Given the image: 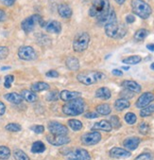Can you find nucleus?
Instances as JSON below:
<instances>
[{
	"label": "nucleus",
	"mask_w": 154,
	"mask_h": 160,
	"mask_svg": "<svg viewBox=\"0 0 154 160\" xmlns=\"http://www.w3.org/2000/svg\"><path fill=\"white\" fill-rule=\"evenodd\" d=\"M110 10L111 7L109 0H94L89 10V15L91 17H96L99 21L107 15Z\"/></svg>",
	"instance_id": "1"
},
{
	"label": "nucleus",
	"mask_w": 154,
	"mask_h": 160,
	"mask_svg": "<svg viewBox=\"0 0 154 160\" xmlns=\"http://www.w3.org/2000/svg\"><path fill=\"white\" fill-rule=\"evenodd\" d=\"M85 109V102L81 98H77L72 101H69L63 106V112L71 117L79 116L84 112Z\"/></svg>",
	"instance_id": "2"
},
{
	"label": "nucleus",
	"mask_w": 154,
	"mask_h": 160,
	"mask_svg": "<svg viewBox=\"0 0 154 160\" xmlns=\"http://www.w3.org/2000/svg\"><path fill=\"white\" fill-rule=\"evenodd\" d=\"M105 33L110 38L120 39L126 35L127 28L124 24H119L115 21L105 25Z\"/></svg>",
	"instance_id": "3"
},
{
	"label": "nucleus",
	"mask_w": 154,
	"mask_h": 160,
	"mask_svg": "<svg viewBox=\"0 0 154 160\" xmlns=\"http://www.w3.org/2000/svg\"><path fill=\"white\" fill-rule=\"evenodd\" d=\"M132 10L134 14L142 19H147L152 12L151 7L144 0H132Z\"/></svg>",
	"instance_id": "4"
},
{
	"label": "nucleus",
	"mask_w": 154,
	"mask_h": 160,
	"mask_svg": "<svg viewBox=\"0 0 154 160\" xmlns=\"http://www.w3.org/2000/svg\"><path fill=\"white\" fill-rule=\"evenodd\" d=\"M105 78H106V75L104 73L99 72V71L83 72V73H79L77 76L78 81L85 85H91L93 83H96L98 82L104 80Z\"/></svg>",
	"instance_id": "5"
},
{
	"label": "nucleus",
	"mask_w": 154,
	"mask_h": 160,
	"mask_svg": "<svg viewBox=\"0 0 154 160\" xmlns=\"http://www.w3.org/2000/svg\"><path fill=\"white\" fill-rule=\"evenodd\" d=\"M90 43V35L87 32L78 34L73 41V49L77 52H81L87 49Z\"/></svg>",
	"instance_id": "6"
},
{
	"label": "nucleus",
	"mask_w": 154,
	"mask_h": 160,
	"mask_svg": "<svg viewBox=\"0 0 154 160\" xmlns=\"http://www.w3.org/2000/svg\"><path fill=\"white\" fill-rule=\"evenodd\" d=\"M66 160H91L90 153L84 149L67 150L65 153Z\"/></svg>",
	"instance_id": "7"
},
{
	"label": "nucleus",
	"mask_w": 154,
	"mask_h": 160,
	"mask_svg": "<svg viewBox=\"0 0 154 160\" xmlns=\"http://www.w3.org/2000/svg\"><path fill=\"white\" fill-rule=\"evenodd\" d=\"M43 20L42 16L39 15V14H34V15H31L27 18H26L22 24H21V27L23 28V30L25 32H30V31H32L35 28V26L37 24H40V22Z\"/></svg>",
	"instance_id": "8"
},
{
	"label": "nucleus",
	"mask_w": 154,
	"mask_h": 160,
	"mask_svg": "<svg viewBox=\"0 0 154 160\" xmlns=\"http://www.w3.org/2000/svg\"><path fill=\"white\" fill-rule=\"evenodd\" d=\"M81 142L86 146H93L98 144L101 140V135L95 131L91 133H86L81 136Z\"/></svg>",
	"instance_id": "9"
},
{
	"label": "nucleus",
	"mask_w": 154,
	"mask_h": 160,
	"mask_svg": "<svg viewBox=\"0 0 154 160\" xmlns=\"http://www.w3.org/2000/svg\"><path fill=\"white\" fill-rule=\"evenodd\" d=\"M48 129L54 136H66L68 134L67 127L57 121H50L48 123Z\"/></svg>",
	"instance_id": "10"
},
{
	"label": "nucleus",
	"mask_w": 154,
	"mask_h": 160,
	"mask_svg": "<svg viewBox=\"0 0 154 160\" xmlns=\"http://www.w3.org/2000/svg\"><path fill=\"white\" fill-rule=\"evenodd\" d=\"M18 56L21 60H24V61H32V60H35L37 57L35 50L31 47H28V46L21 47L18 50Z\"/></svg>",
	"instance_id": "11"
},
{
	"label": "nucleus",
	"mask_w": 154,
	"mask_h": 160,
	"mask_svg": "<svg viewBox=\"0 0 154 160\" xmlns=\"http://www.w3.org/2000/svg\"><path fill=\"white\" fill-rule=\"evenodd\" d=\"M153 101H154V94L151 92H146L140 96L135 105L137 108H145L148 106L149 103H151Z\"/></svg>",
	"instance_id": "12"
},
{
	"label": "nucleus",
	"mask_w": 154,
	"mask_h": 160,
	"mask_svg": "<svg viewBox=\"0 0 154 160\" xmlns=\"http://www.w3.org/2000/svg\"><path fill=\"white\" fill-rule=\"evenodd\" d=\"M46 139L48 143H50L53 146H63L70 142V138L67 136H54V135H48L46 137Z\"/></svg>",
	"instance_id": "13"
},
{
	"label": "nucleus",
	"mask_w": 154,
	"mask_h": 160,
	"mask_svg": "<svg viewBox=\"0 0 154 160\" xmlns=\"http://www.w3.org/2000/svg\"><path fill=\"white\" fill-rule=\"evenodd\" d=\"M132 153L128 150L118 148V147H114L110 151V156L113 158H127L130 157Z\"/></svg>",
	"instance_id": "14"
},
{
	"label": "nucleus",
	"mask_w": 154,
	"mask_h": 160,
	"mask_svg": "<svg viewBox=\"0 0 154 160\" xmlns=\"http://www.w3.org/2000/svg\"><path fill=\"white\" fill-rule=\"evenodd\" d=\"M81 93L76 92V91H68V90H64L60 93V98L64 102H69L77 98H80Z\"/></svg>",
	"instance_id": "15"
},
{
	"label": "nucleus",
	"mask_w": 154,
	"mask_h": 160,
	"mask_svg": "<svg viewBox=\"0 0 154 160\" xmlns=\"http://www.w3.org/2000/svg\"><path fill=\"white\" fill-rule=\"evenodd\" d=\"M140 138H137V137H131V138H128L124 140L123 142V145L124 147L130 151H134L137 149V147L139 146L140 144Z\"/></svg>",
	"instance_id": "16"
},
{
	"label": "nucleus",
	"mask_w": 154,
	"mask_h": 160,
	"mask_svg": "<svg viewBox=\"0 0 154 160\" xmlns=\"http://www.w3.org/2000/svg\"><path fill=\"white\" fill-rule=\"evenodd\" d=\"M122 86L133 93H140L142 90L141 85L134 81H124L122 82Z\"/></svg>",
	"instance_id": "17"
},
{
	"label": "nucleus",
	"mask_w": 154,
	"mask_h": 160,
	"mask_svg": "<svg viewBox=\"0 0 154 160\" xmlns=\"http://www.w3.org/2000/svg\"><path fill=\"white\" fill-rule=\"evenodd\" d=\"M46 29L47 30V32L49 33H55V34H58L60 32L61 30V25L60 22L56 21V20H53V21H50L46 24Z\"/></svg>",
	"instance_id": "18"
},
{
	"label": "nucleus",
	"mask_w": 154,
	"mask_h": 160,
	"mask_svg": "<svg viewBox=\"0 0 154 160\" xmlns=\"http://www.w3.org/2000/svg\"><path fill=\"white\" fill-rule=\"evenodd\" d=\"M58 12L63 18H70L73 14L72 9L67 4H60L58 7Z\"/></svg>",
	"instance_id": "19"
},
{
	"label": "nucleus",
	"mask_w": 154,
	"mask_h": 160,
	"mask_svg": "<svg viewBox=\"0 0 154 160\" xmlns=\"http://www.w3.org/2000/svg\"><path fill=\"white\" fill-rule=\"evenodd\" d=\"M112 129L113 127L108 120H100L99 122H97L93 127V130H101L104 132H111Z\"/></svg>",
	"instance_id": "20"
},
{
	"label": "nucleus",
	"mask_w": 154,
	"mask_h": 160,
	"mask_svg": "<svg viewBox=\"0 0 154 160\" xmlns=\"http://www.w3.org/2000/svg\"><path fill=\"white\" fill-rule=\"evenodd\" d=\"M112 96L111 90L107 87H100L96 91V97L101 100H109Z\"/></svg>",
	"instance_id": "21"
},
{
	"label": "nucleus",
	"mask_w": 154,
	"mask_h": 160,
	"mask_svg": "<svg viewBox=\"0 0 154 160\" xmlns=\"http://www.w3.org/2000/svg\"><path fill=\"white\" fill-rule=\"evenodd\" d=\"M4 98H5L8 102H12V103H13V104H20V103L23 102L22 96L19 95V94H17V93H9V94H6V95L4 96Z\"/></svg>",
	"instance_id": "22"
},
{
	"label": "nucleus",
	"mask_w": 154,
	"mask_h": 160,
	"mask_svg": "<svg viewBox=\"0 0 154 160\" xmlns=\"http://www.w3.org/2000/svg\"><path fill=\"white\" fill-rule=\"evenodd\" d=\"M130 106H131V103H130V102H129L128 100H126V99H122V98H120V99L116 100L115 102H114V108H115V110L118 111V112H121V111H123L124 109H127V108H129Z\"/></svg>",
	"instance_id": "23"
},
{
	"label": "nucleus",
	"mask_w": 154,
	"mask_h": 160,
	"mask_svg": "<svg viewBox=\"0 0 154 160\" xmlns=\"http://www.w3.org/2000/svg\"><path fill=\"white\" fill-rule=\"evenodd\" d=\"M21 96L24 100H26L28 102H34L37 101V95L33 92V91H30V90H22L21 92Z\"/></svg>",
	"instance_id": "24"
},
{
	"label": "nucleus",
	"mask_w": 154,
	"mask_h": 160,
	"mask_svg": "<svg viewBox=\"0 0 154 160\" xmlns=\"http://www.w3.org/2000/svg\"><path fill=\"white\" fill-rule=\"evenodd\" d=\"M66 67L72 70V71H77L79 68V62L76 57H68L65 61Z\"/></svg>",
	"instance_id": "25"
},
{
	"label": "nucleus",
	"mask_w": 154,
	"mask_h": 160,
	"mask_svg": "<svg viewBox=\"0 0 154 160\" xmlns=\"http://www.w3.org/2000/svg\"><path fill=\"white\" fill-rule=\"evenodd\" d=\"M49 88H50L49 84L46 82H35L31 85V90L33 92H41V91L47 90Z\"/></svg>",
	"instance_id": "26"
},
{
	"label": "nucleus",
	"mask_w": 154,
	"mask_h": 160,
	"mask_svg": "<svg viewBox=\"0 0 154 160\" xmlns=\"http://www.w3.org/2000/svg\"><path fill=\"white\" fill-rule=\"evenodd\" d=\"M97 110V113L99 115H102V116H107V115H110L111 112H112V109L110 107L109 104L107 103H103V104H99L97 106L96 108Z\"/></svg>",
	"instance_id": "27"
},
{
	"label": "nucleus",
	"mask_w": 154,
	"mask_h": 160,
	"mask_svg": "<svg viewBox=\"0 0 154 160\" xmlns=\"http://www.w3.org/2000/svg\"><path fill=\"white\" fill-rule=\"evenodd\" d=\"M46 151V146L42 141H35L31 146V152L33 153H41Z\"/></svg>",
	"instance_id": "28"
},
{
	"label": "nucleus",
	"mask_w": 154,
	"mask_h": 160,
	"mask_svg": "<svg viewBox=\"0 0 154 160\" xmlns=\"http://www.w3.org/2000/svg\"><path fill=\"white\" fill-rule=\"evenodd\" d=\"M142 58L138 55H133V56H130L127 57L125 59H123V62L126 63V65H136V63H139L141 62Z\"/></svg>",
	"instance_id": "29"
},
{
	"label": "nucleus",
	"mask_w": 154,
	"mask_h": 160,
	"mask_svg": "<svg viewBox=\"0 0 154 160\" xmlns=\"http://www.w3.org/2000/svg\"><path fill=\"white\" fill-rule=\"evenodd\" d=\"M148 30L147 29H145V28H141V29H138L135 34H134V39L136 41H143L145 40L147 35H148Z\"/></svg>",
	"instance_id": "30"
},
{
	"label": "nucleus",
	"mask_w": 154,
	"mask_h": 160,
	"mask_svg": "<svg viewBox=\"0 0 154 160\" xmlns=\"http://www.w3.org/2000/svg\"><path fill=\"white\" fill-rule=\"evenodd\" d=\"M68 126L73 131H80L82 129V123L78 119H70L68 120Z\"/></svg>",
	"instance_id": "31"
},
{
	"label": "nucleus",
	"mask_w": 154,
	"mask_h": 160,
	"mask_svg": "<svg viewBox=\"0 0 154 160\" xmlns=\"http://www.w3.org/2000/svg\"><path fill=\"white\" fill-rule=\"evenodd\" d=\"M11 156V151L8 147L0 146V160H7Z\"/></svg>",
	"instance_id": "32"
},
{
	"label": "nucleus",
	"mask_w": 154,
	"mask_h": 160,
	"mask_svg": "<svg viewBox=\"0 0 154 160\" xmlns=\"http://www.w3.org/2000/svg\"><path fill=\"white\" fill-rule=\"evenodd\" d=\"M153 113H154V105H148L140 111V116L142 118H146V117L151 116Z\"/></svg>",
	"instance_id": "33"
},
{
	"label": "nucleus",
	"mask_w": 154,
	"mask_h": 160,
	"mask_svg": "<svg viewBox=\"0 0 154 160\" xmlns=\"http://www.w3.org/2000/svg\"><path fill=\"white\" fill-rule=\"evenodd\" d=\"M13 156L16 160H29V157L26 153H25L21 150H15L13 152Z\"/></svg>",
	"instance_id": "34"
},
{
	"label": "nucleus",
	"mask_w": 154,
	"mask_h": 160,
	"mask_svg": "<svg viewBox=\"0 0 154 160\" xmlns=\"http://www.w3.org/2000/svg\"><path fill=\"white\" fill-rule=\"evenodd\" d=\"M60 97V93L58 90H52L46 95V100L50 102H55L59 99Z\"/></svg>",
	"instance_id": "35"
},
{
	"label": "nucleus",
	"mask_w": 154,
	"mask_h": 160,
	"mask_svg": "<svg viewBox=\"0 0 154 160\" xmlns=\"http://www.w3.org/2000/svg\"><path fill=\"white\" fill-rule=\"evenodd\" d=\"M109 122L111 123V125H112L113 128H116V129H117V128H120V127H121L120 119H119V118L116 117V116H112V117L110 118Z\"/></svg>",
	"instance_id": "36"
},
{
	"label": "nucleus",
	"mask_w": 154,
	"mask_h": 160,
	"mask_svg": "<svg viewBox=\"0 0 154 160\" xmlns=\"http://www.w3.org/2000/svg\"><path fill=\"white\" fill-rule=\"evenodd\" d=\"M125 120L128 124H134L137 120L136 115L133 113H127L125 115Z\"/></svg>",
	"instance_id": "37"
},
{
	"label": "nucleus",
	"mask_w": 154,
	"mask_h": 160,
	"mask_svg": "<svg viewBox=\"0 0 154 160\" xmlns=\"http://www.w3.org/2000/svg\"><path fill=\"white\" fill-rule=\"evenodd\" d=\"M21 126L17 123H10L6 126V130L10 132H19L21 131Z\"/></svg>",
	"instance_id": "38"
},
{
	"label": "nucleus",
	"mask_w": 154,
	"mask_h": 160,
	"mask_svg": "<svg viewBox=\"0 0 154 160\" xmlns=\"http://www.w3.org/2000/svg\"><path fill=\"white\" fill-rule=\"evenodd\" d=\"M139 132L142 134V135H147L149 131V125L147 122H142L139 124Z\"/></svg>",
	"instance_id": "39"
},
{
	"label": "nucleus",
	"mask_w": 154,
	"mask_h": 160,
	"mask_svg": "<svg viewBox=\"0 0 154 160\" xmlns=\"http://www.w3.org/2000/svg\"><path fill=\"white\" fill-rule=\"evenodd\" d=\"M120 96H121V98L122 99H131V98H133V92L124 88V90H122L121 93H120Z\"/></svg>",
	"instance_id": "40"
},
{
	"label": "nucleus",
	"mask_w": 154,
	"mask_h": 160,
	"mask_svg": "<svg viewBox=\"0 0 154 160\" xmlns=\"http://www.w3.org/2000/svg\"><path fill=\"white\" fill-rule=\"evenodd\" d=\"M14 81V77L12 75H7L5 77V82H4V86L6 88H11L12 86V83Z\"/></svg>",
	"instance_id": "41"
},
{
	"label": "nucleus",
	"mask_w": 154,
	"mask_h": 160,
	"mask_svg": "<svg viewBox=\"0 0 154 160\" xmlns=\"http://www.w3.org/2000/svg\"><path fill=\"white\" fill-rule=\"evenodd\" d=\"M9 48L7 47H0V60L6 59L9 55Z\"/></svg>",
	"instance_id": "42"
},
{
	"label": "nucleus",
	"mask_w": 154,
	"mask_h": 160,
	"mask_svg": "<svg viewBox=\"0 0 154 160\" xmlns=\"http://www.w3.org/2000/svg\"><path fill=\"white\" fill-rule=\"evenodd\" d=\"M151 158H152V155L149 152H144V153L139 154L135 158V160H151Z\"/></svg>",
	"instance_id": "43"
},
{
	"label": "nucleus",
	"mask_w": 154,
	"mask_h": 160,
	"mask_svg": "<svg viewBox=\"0 0 154 160\" xmlns=\"http://www.w3.org/2000/svg\"><path fill=\"white\" fill-rule=\"evenodd\" d=\"M31 130L33 132H35L36 134H43L44 131H45V128L42 125H34V126L31 127Z\"/></svg>",
	"instance_id": "44"
},
{
	"label": "nucleus",
	"mask_w": 154,
	"mask_h": 160,
	"mask_svg": "<svg viewBox=\"0 0 154 160\" xmlns=\"http://www.w3.org/2000/svg\"><path fill=\"white\" fill-rule=\"evenodd\" d=\"M46 75L48 78H57V77H59V73L56 70H50V71L46 72Z\"/></svg>",
	"instance_id": "45"
},
{
	"label": "nucleus",
	"mask_w": 154,
	"mask_h": 160,
	"mask_svg": "<svg viewBox=\"0 0 154 160\" xmlns=\"http://www.w3.org/2000/svg\"><path fill=\"white\" fill-rule=\"evenodd\" d=\"M15 1H16V0H0V2H1L3 5L7 6V7L12 6Z\"/></svg>",
	"instance_id": "46"
},
{
	"label": "nucleus",
	"mask_w": 154,
	"mask_h": 160,
	"mask_svg": "<svg viewBox=\"0 0 154 160\" xmlns=\"http://www.w3.org/2000/svg\"><path fill=\"white\" fill-rule=\"evenodd\" d=\"M99 117V114L97 112H89L87 114H85V118H97Z\"/></svg>",
	"instance_id": "47"
},
{
	"label": "nucleus",
	"mask_w": 154,
	"mask_h": 160,
	"mask_svg": "<svg viewBox=\"0 0 154 160\" xmlns=\"http://www.w3.org/2000/svg\"><path fill=\"white\" fill-rule=\"evenodd\" d=\"M134 21H135V17H134L133 14H128V15L126 16V22H127V23L132 24V23H133Z\"/></svg>",
	"instance_id": "48"
},
{
	"label": "nucleus",
	"mask_w": 154,
	"mask_h": 160,
	"mask_svg": "<svg viewBox=\"0 0 154 160\" xmlns=\"http://www.w3.org/2000/svg\"><path fill=\"white\" fill-rule=\"evenodd\" d=\"M5 112H6V106L2 102H0V116H3Z\"/></svg>",
	"instance_id": "49"
},
{
	"label": "nucleus",
	"mask_w": 154,
	"mask_h": 160,
	"mask_svg": "<svg viewBox=\"0 0 154 160\" xmlns=\"http://www.w3.org/2000/svg\"><path fill=\"white\" fill-rule=\"evenodd\" d=\"M112 73L114 75V76H122L123 75V72L121 71V70H119V69H113V71H112Z\"/></svg>",
	"instance_id": "50"
},
{
	"label": "nucleus",
	"mask_w": 154,
	"mask_h": 160,
	"mask_svg": "<svg viewBox=\"0 0 154 160\" xmlns=\"http://www.w3.org/2000/svg\"><path fill=\"white\" fill-rule=\"evenodd\" d=\"M5 18H6V13H5V12L2 11V10H0V22L4 21Z\"/></svg>",
	"instance_id": "51"
},
{
	"label": "nucleus",
	"mask_w": 154,
	"mask_h": 160,
	"mask_svg": "<svg viewBox=\"0 0 154 160\" xmlns=\"http://www.w3.org/2000/svg\"><path fill=\"white\" fill-rule=\"evenodd\" d=\"M147 48L150 51H154V44H149L147 46Z\"/></svg>",
	"instance_id": "52"
},
{
	"label": "nucleus",
	"mask_w": 154,
	"mask_h": 160,
	"mask_svg": "<svg viewBox=\"0 0 154 160\" xmlns=\"http://www.w3.org/2000/svg\"><path fill=\"white\" fill-rule=\"evenodd\" d=\"M126 0H115V2L118 4V5H122V4H124L125 3Z\"/></svg>",
	"instance_id": "53"
},
{
	"label": "nucleus",
	"mask_w": 154,
	"mask_h": 160,
	"mask_svg": "<svg viewBox=\"0 0 154 160\" xmlns=\"http://www.w3.org/2000/svg\"><path fill=\"white\" fill-rule=\"evenodd\" d=\"M10 68H11L10 67H6V68H2L1 70H7V69H10Z\"/></svg>",
	"instance_id": "54"
},
{
	"label": "nucleus",
	"mask_w": 154,
	"mask_h": 160,
	"mask_svg": "<svg viewBox=\"0 0 154 160\" xmlns=\"http://www.w3.org/2000/svg\"><path fill=\"white\" fill-rule=\"evenodd\" d=\"M122 68L124 69V70H129V68H129V67H123Z\"/></svg>",
	"instance_id": "55"
},
{
	"label": "nucleus",
	"mask_w": 154,
	"mask_h": 160,
	"mask_svg": "<svg viewBox=\"0 0 154 160\" xmlns=\"http://www.w3.org/2000/svg\"><path fill=\"white\" fill-rule=\"evenodd\" d=\"M150 68H151L152 70H154V62H152V63H151V66H150Z\"/></svg>",
	"instance_id": "56"
},
{
	"label": "nucleus",
	"mask_w": 154,
	"mask_h": 160,
	"mask_svg": "<svg viewBox=\"0 0 154 160\" xmlns=\"http://www.w3.org/2000/svg\"><path fill=\"white\" fill-rule=\"evenodd\" d=\"M83 1H89V0H83Z\"/></svg>",
	"instance_id": "57"
}]
</instances>
